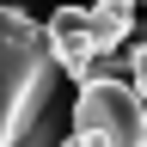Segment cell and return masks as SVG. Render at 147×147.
<instances>
[{
  "label": "cell",
  "instance_id": "obj_1",
  "mask_svg": "<svg viewBox=\"0 0 147 147\" xmlns=\"http://www.w3.org/2000/svg\"><path fill=\"white\" fill-rule=\"evenodd\" d=\"M61 74L67 67L55 55L49 25H31L18 6H0V147L55 110Z\"/></svg>",
  "mask_w": 147,
  "mask_h": 147
},
{
  "label": "cell",
  "instance_id": "obj_2",
  "mask_svg": "<svg viewBox=\"0 0 147 147\" xmlns=\"http://www.w3.org/2000/svg\"><path fill=\"white\" fill-rule=\"evenodd\" d=\"M74 129L92 147H147V92L135 80H86L74 98Z\"/></svg>",
  "mask_w": 147,
  "mask_h": 147
},
{
  "label": "cell",
  "instance_id": "obj_3",
  "mask_svg": "<svg viewBox=\"0 0 147 147\" xmlns=\"http://www.w3.org/2000/svg\"><path fill=\"white\" fill-rule=\"evenodd\" d=\"M49 37H55V55H61L67 80H92V67H98V37H92V12L86 6H61L49 18Z\"/></svg>",
  "mask_w": 147,
  "mask_h": 147
}]
</instances>
